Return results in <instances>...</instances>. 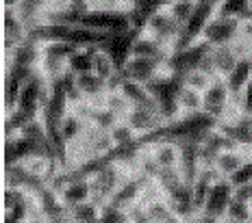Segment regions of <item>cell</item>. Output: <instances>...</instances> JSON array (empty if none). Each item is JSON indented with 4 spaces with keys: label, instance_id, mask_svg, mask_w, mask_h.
<instances>
[{
    "label": "cell",
    "instance_id": "cell-1",
    "mask_svg": "<svg viewBox=\"0 0 252 223\" xmlns=\"http://www.w3.org/2000/svg\"><path fill=\"white\" fill-rule=\"evenodd\" d=\"M128 178H133V175H130L118 160L107 156L102 160L100 167L94 171V175L89 178L92 180V189H94V199H96L98 204H107V201L115 195V191H118Z\"/></svg>",
    "mask_w": 252,
    "mask_h": 223
},
{
    "label": "cell",
    "instance_id": "cell-2",
    "mask_svg": "<svg viewBox=\"0 0 252 223\" xmlns=\"http://www.w3.org/2000/svg\"><path fill=\"white\" fill-rule=\"evenodd\" d=\"M141 33L150 35V37L159 39L161 44H165L167 48L174 52L176 46H178V39H181V33H183V26L176 22L174 18L170 15L165 7H159L157 11H152L148 15V20H146L144 24V30Z\"/></svg>",
    "mask_w": 252,
    "mask_h": 223
},
{
    "label": "cell",
    "instance_id": "cell-3",
    "mask_svg": "<svg viewBox=\"0 0 252 223\" xmlns=\"http://www.w3.org/2000/svg\"><path fill=\"white\" fill-rule=\"evenodd\" d=\"M78 24H81V26L96 28L107 35H122V33H130V30H133V22H130L128 13L107 11V9H89Z\"/></svg>",
    "mask_w": 252,
    "mask_h": 223
},
{
    "label": "cell",
    "instance_id": "cell-4",
    "mask_svg": "<svg viewBox=\"0 0 252 223\" xmlns=\"http://www.w3.org/2000/svg\"><path fill=\"white\" fill-rule=\"evenodd\" d=\"M237 33H239V18L215 11V15L209 20L202 30L200 41H204L207 46H230L237 41Z\"/></svg>",
    "mask_w": 252,
    "mask_h": 223
},
{
    "label": "cell",
    "instance_id": "cell-5",
    "mask_svg": "<svg viewBox=\"0 0 252 223\" xmlns=\"http://www.w3.org/2000/svg\"><path fill=\"white\" fill-rule=\"evenodd\" d=\"M124 122L133 128L139 139L150 137V134H155L157 130H161L165 126L159 108H146V106H133Z\"/></svg>",
    "mask_w": 252,
    "mask_h": 223
},
{
    "label": "cell",
    "instance_id": "cell-6",
    "mask_svg": "<svg viewBox=\"0 0 252 223\" xmlns=\"http://www.w3.org/2000/svg\"><path fill=\"white\" fill-rule=\"evenodd\" d=\"M163 72H167V65L163 61H155V59H137V56H130L124 63V67L120 70V74L124 78L144 82V85H150L155 78H159Z\"/></svg>",
    "mask_w": 252,
    "mask_h": 223
},
{
    "label": "cell",
    "instance_id": "cell-7",
    "mask_svg": "<svg viewBox=\"0 0 252 223\" xmlns=\"http://www.w3.org/2000/svg\"><path fill=\"white\" fill-rule=\"evenodd\" d=\"M4 52L11 54L18 46L29 41V28L13 7H4Z\"/></svg>",
    "mask_w": 252,
    "mask_h": 223
},
{
    "label": "cell",
    "instance_id": "cell-8",
    "mask_svg": "<svg viewBox=\"0 0 252 223\" xmlns=\"http://www.w3.org/2000/svg\"><path fill=\"white\" fill-rule=\"evenodd\" d=\"M230 201H233V184H230L226 178H220L218 182L209 189V195H207V199H204L200 210L209 212V215H215V217H224Z\"/></svg>",
    "mask_w": 252,
    "mask_h": 223
},
{
    "label": "cell",
    "instance_id": "cell-9",
    "mask_svg": "<svg viewBox=\"0 0 252 223\" xmlns=\"http://www.w3.org/2000/svg\"><path fill=\"white\" fill-rule=\"evenodd\" d=\"M146 145L150 148V154L159 169H174L181 165V145L176 141L159 137L155 141H148Z\"/></svg>",
    "mask_w": 252,
    "mask_h": 223
},
{
    "label": "cell",
    "instance_id": "cell-10",
    "mask_svg": "<svg viewBox=\"0 0 252 223\" xmlns=\"http://www.w3.org/2000/svg\"><path fill=\"white\" fill-rule=\"evenodd\" d=\"M74 85L76 89L81 91L83 100L89 102L94 106H100L102 104V98L107 93L109 85L104 82L100 76H96L94 72H83V74H74Z\"/></svg>",
    "mask_w": 252,
    "mask_h": 223
},
{
    "label": "cell",
    "instance_id": "cell-11",
    "mask_svg": "<svg viewBox=\"0 0 252 223\" xmlns=\"http://www.w3.org/2000/svg\"><path fill=\"white\" fill-rule=\"evenodd\" d=\"M207 59H209V63H211V70L215 72L218 78H226L239 63V54L235 52L233 44L230 46H209Z\"/></svg>",
    "mask_w": 252,
    "mask_h": 223
},
{
    "label": "cell",
    "instance_id": "cell-12",
    "mask_svg": "<svg viewBox=\"0 0 252 223\" xmlns=\"http://www.w3.org/2000/svg\"><path fill=\"white\" fill-rule=\"evenodd\" d=\"M172 50L165 44H161L159 39L150 37L146 33H137V37L133 41V48H130V56H137V59H155V61H165L170 59Z\"/></svg>",
    "mask_w": 252,
    "mask_h": 223
},
{
    "label": "cell",
    "instance_id": "cell-13",
    "mask_svg": "<svg viewBox=\"0 0 252 223\" xmlns=\"http://www.w3.org/2000/svg\"><path fill=\"white\" fill-rule=\"evenodd\" d=\"M248 158H252V152L246 148H230V149H224L220 152L213 160V169L220 173V178H230L235 171L241 169V165L246 163Z\"/></svg>",
    "mask_w": 252,
    "mask_h": 223
},
{
    "label": "cell",
    "instance_id": "cell-14",
    "mask_svg": "<svg viewBox=\"0 0 252 223\" xmlns=\"http://www.w3.org/2000/svg\"><path fill=\"white\" fill-rule=\"evenodd\" d=\"M135 37H137L135 30H130V33H122V35H111V37L100 46V48L111 56V59L115 61V65L122 70L124 63L130 59V48H133Z\"/></svg>",
    "mask_w": 252,
    "mask_h": 223
},
{
    "label": "cell",
    "instance_id": "cell-15",
    "mask_svg": "<svg viewBox=\"0 0 252 223\" xmlns=\"http://www.w3.org/2000/svg\"><path fill=\"white\" fill-rule=\"evenodd\" d=\"M35 152H37V148L31 139L22 137V134L9 137L4 143V165H20Z\"/></svg>",
    "mask_w": 252,
    "mask_h": 223
},
{
    "label": "cell",
    "instance_id": "cell-16",
    "mask_svg": "<svg viewBox=\"0 0 252 223\" xmlns=\"http://www.w3.org/2000/svg\"><path fill=\"white\" fill-rule=\"evenodd\" d=\"M39 61H41V44H37V41H33V39L24 41V44L18 46L11 54H7V63L33 67V70L39 67Z\"/></svg>",
    "mask_w": 252,
    "mask_h": 223
},
{
    "label": "cell",
    "instance_id": "cell-17",
    "mask_svg": "<svg viewBox=\"0 0 252 223\" xmlns=\"http://www.w3.org/2000/svg\"><path fill=\"white\" fill-rule=\"evenodd\" d=\"M87 126H89V122L85 117H81L76 111H70L67 113V117L63 119V124H61V128H59V134H61V139H63V143H65V148L70 149L72 145H74L78 139L83 137V132L87 130Z\"/></svg>",
    "mask_w": 252,
    "mask_h": 223
},
{
    "label": "cell",
    "instance_id": "cell-18",
    "mask_svg": "<svg viewBox=\"0 0 252 223\" xmlns=\"http://www.w3.org/2000/svg\"><path fill=\"white\" fill-rule=\"evenodd\" d=\"M92 72L96 76H100L109 87H115L120 80V67L115 65V61L104 52L102 48H96V52H94V70Z\"/></svg>",
    "mask_w": 252,
    "mask_h": 223
},
{
    "label": "cell",
    "instance_id": "cell-19",
    "mask_svg": "<svg viewBox=\"0 0 252 223\" xmlns=\"http://www.w3.org/2000/svg\"><path fill=\"white\" fill-rule=\"evenodd\" d=\"M224 80H226V85H228V89H230L233 96H241L244 89L250 85V80H252V59L250 56L248 59H239L237 67H235Z\"/></svg>",
    "mask_w": 252,
    "mask_h": 223
},
{
    "label": "cell",
    "instance_id": "cell-20",
    "mask_svg": "<svg viewBox=\"0 0 252 223\" xmlns=\"http://www.w3.org/2000/svg\"><path fill=\"white\" fill-rule=\"evenodd\" d=\"M102 106L107 108L111 115H115L122 122V119H126V115L130 113V102L124 98V93L118 89V87H109L107 93H104V98H102Z\"/></svg>",
    "mask_w": 252,
    "mask_h": 223
},
{
    "label": "cell",
    "instance_id": "cell-21",
    "mask_svg": "<svg viewBox=\"0 0 252 223\" xmlns=\"http://www.w3.org/2000/svg\"><path fill=\"white\" fill-rule=\"evenodd\" d=\"M176 106L181 115H193V113H202L204 100H202V93L196 89H189V87L183 85L181 91L176 96Z\"/></svg>",
    "mask_w": 252,
    "mask_h": 223
},
{
    "label": "cell",
    "instance_id": "cell-22",
    "mask_svg": "<svg viewBox=\"0 0 252 223\" xmlns=\"http://www.w3.org/2000/svg\"><path fill=\"white\" fill-rule=\"evenodd\" d=\"M215 80H218V76H215L213 72L204 70V67H193V70H187L185 74H183V85L189 87V89L200 91V93L207 91Z\"/></svg>",
    "mask_w": 252,
    "mask_h": 223
},
{
    "label": "cell",
    "instance_id": "cell-23",
    "mask_svg": "<svg viewBox=\"0 0 252 223\" xmlns=\"http://www.w3.org/2000/svg\"><path fill=\"white\" fill-rule=\"evenodd\" d=\"M100 208L102 204H98L96 199L83 201V204H76L72 208H67V221L70 223H87V221H96L100 217Z\"/></svg>",
    "mask_w": 252,
    "mask_h": 223
},
{
    "label": "cell",
    "instance_id": "cell-24",
    "mask_svg": "<svg viewBox=\"0 0 252 223\" xmlns=\"http://www.w3.org/2000/svg\"><path fill=\"white\" fill-rule=\"evenodd\" d=\"M163 7L170 11V15L181 24V26H185L187 20L193 15V11H196L198 0H167Z\"/></svg>",
    "mask_w": 252,
    "mask_h": 223
},
{
    "label": "cell",
    "instance_id": "cell-25",
    "mask_svg": "<svg viewBox=\"0 0 252 223\" xmlns=\"http://www.w3.org/2000/svg\"><path fill=\"white\" fill-rule=\"evenodd\" d=\"M109 134H111V141H113L115 148H128V145L139 143V137L135 134V130L124 122V119L115 124L111 130H109ZM115 148H113V149H115Z\"/></svg>",
    "mask_w": 252,
    "mask_h": 223
},
{
    "label": "cell",
    "instance_id": "cell-26",
    "mask_svg": "<svg viewBox=\"0 0 252 223\" xmlns=\"http://www.w3.org/2000/svg\"><path fill=\"white\" fill-rule=\"evenodd\" d=\"M94 52L96 48H78L70 56V74H83L94 70Z\"/></svg>",
    "mask_w": 252,
    "mask_h": 223
},
{
    "label": "cell",
    "instance_id": "cell-27",
    "mask_svg": "<svg viewBox=\"0 0 252 223\" xmlns=\"http://www.w3.org/2000/svg\"><path fill=\"white\" fill-rule=\"evenodd\" d=\"M155 180L161 184V189L165 191V195H170L172 191H176L181 184H185V178H183V173H181V169L178 167H174V169H159V173L155 175Z\"/></svg>",
    "mask_w": 252,
    "mask_h": 223
},
{
    "label": "cell",
    "instance_id": "cell-28",
    "mask_svg": "<svg viewBox=\"0 0 252 223\" xmlns=\"http://www.w3.org/2000/svg\"><path fill=\"white\" fill-rule=\"evenodd\" d=\"M100 223H133L130 219V212L126 208H120V206L111 204V201H107V204H102L100 208Z\"/></svg>",
    "mask_w": 252,
    "mask_h": 223
},
{
    "label": "cell",
    "instance_id": "cell-29",
    "mask_svg": "<svg viewBox=\"0 0 252 223\" xmlns=\"http://www.w3.org/2000/svg\"><path fill=\"white\" fill-rule=\"evenodd\" d=\"M224 221L226 223H250V208H248V201H239L233 197V201L228 204L226 215H224Z\"/></svg>",
    "mask_w": 252,
    "mask_h": 223
},
{
    "label": "cell",
    "instance_id": "cell-30",
    "mask_svg": "<svg viewBox=\"0 0 252 223\" xmlns=\"http://www.w3.org/2000/svg\"><path fill=\"white\" fill-rule=\"evenodd\" d=\"M228 182L233 184V189H237V186H241V184L252 182V158H248L244 165H241L239 171H235V173L230 175Z\"/></svg>",
    "mask_w": 252,
    "mask_h": 223
},
{
    "label": "cell",
    "instance_id": "cell-31",
    "mask_svg": "<svg viewBox=\"0 0 252 223\" xmlns=\"http://www.w3.org/2000/svg\"><path fill=\"white\" fill-rule=\"evenodd\" d=\"M237 39L244 41V44L252 46V15L246 13L239 18V33H237Z\"/></svg>",
    "mask_w": 252,
    "mask_h": 223
},
{
    "label": "cell",
    "instance_id": "cell-32",
    "mask_svg": "<svg viewBox=\"0 0 252 223\" xmlns=\"http://www.w3.org/2000/svg\"><path fill=\"white\" fill-rule=\"evenodd\" d=\"M185 223H226V221H224V217H215L204 210H196L189 219H185Z\"/></svg>",
    "mask_w": 252,
    "mask_h": 223
},
{
    "label": "cell",
    "instance_id": "cell-33",
    "mask_svg": "<svg viewBox=\"0 0 252 223\" xmlns=\"http://www.w3.org/2000/svg\"><path fill=\"white\" fill-rule=\"evenodd\" d=\"M233 197L239 201H250L252 199V182L248 184H241L237 189H233Z\"/></svg>",
    "mask_w": 252,
    "mask_h": 223
},
{
    "label": "cell",
    "instance_id": "cell-34",
    "mask_svg": "<svg viewBox=\"0 0 252 223\" xmlns=\"http://www.w3.org/2000/svg\"><path fill=\"white\" fill-rule=\"evenodd\" d=\"M198 4H207V7H213V9H220L224 4V0H198Z\"/></svg>",
    "mask_w": 252,
    "mask_h": 223
},
{
    "label": "cell",
    "instance_id": "cell-35",
    "mask_svg": "<svg viewBox=\"0 0 252 223\" xmlns=\"http://www.w3.org/2000/svg\"><path fill=\"white\" fill-rule=\"evenodd\" d=\"M20 0H4V7H18Z\"/></svg>",
    "mask_w": 252,
    "mask_h": 223
},
{
    "label": "cell",
    "instance_id": "cell-36",
    "mask_svg": "<svg viewBox=\"0 0 252 223\" xmlns=\"http://www.w3.org/2000/svg\"><path fill=\"white\" fill-rule=\"evenodd\" d=\"M248 13L252 15V0H248Z\"/></svg>",
    "mask_w": 252,
    "mask_h": 223
},
{
    "label": "cell",
    "instance_id": "cell-37",
    "mask_svg": "<svg viewBox=\"0 0 252 223\" xmlns=\"http://www.w3.org/2000/svg\"><path fill=\"white\" fill-rule=\"evenodd\" d=\"M248 208H250V217H252V199L248 201Z\"/></svg>",
    "mask_w": 252,
    "mask_h": 223
},
{
    "label": "cell",
    "instance_id": "cell-38",
    "mask_svg": "<svg viewBox=\"0 0 252 223\" xmlns=\"http://www.w3.org/2000/svg\"><path fill=\"white\" fill-rule=\"evenodd\" d=\"M87 223H100V219H96V221H87Z\"/></svg>",
    "mask_w": 252,
    "mask_h": 223
}]
</instances>
